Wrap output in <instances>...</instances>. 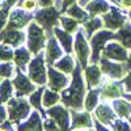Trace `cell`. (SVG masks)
Wrapping results in <instances>:
<instances>
[{"instance_id":"1","label":"cell","mask_w":131,"mask_h":131,"mask_svg":"<svg viewBox=\"0 0 131 131\" xmlns=\"http://www.w3.org/2000/svg\"><path fill=\"white\" fill-rule=\"evenodd\" d=\"M81 70V66H76L70 85L60 92L62 102L71 110H84V101L86 96V80L84 81L83 79Z\"/></svg>"},{"instance_id":"2","label":"cell","mask_w":131,"mask_h":131,"mask_svg":"<svg viewBox=\"0 0 131 131\" xmlns=\"http://www.w3.org/2000/svg\"><path fill=\"white\" fill-rule=\"evenodd\" d=\"M46 34H47L46 30L36 20H33L26 26V45L33 55L39 54L42 51V49L45 47V43L47 39Z\"/></svg>"},{"instance_id":"3","label":"cell","mask_w":131,"mask_h":131,"mask_svg":"<svg viewBox=\"0 0 131 131\" xmlns=\"http://www.w3.org/2000/svg\"><path fill=\"white\" fill-rule=\"evenodd\" d=\"M5 105L9 112V121L15 125H18L21 121L28 119V117L31 114V104L24 97L16 96L15 98H10Z\"/></svg>"},{"instance_id":"4","label":"cell","mask_w":131,"mask_h":131,"mask_svg":"<svg viewBox=\"0 0 131 131\" xmlns=\"http://www.w3.org/2000/svg\"><path fill=\"white\" fill-rule=\"evenodd\" d=\"M112 39H115V31L110 29H100L91 37V59L89 63H98L101 58V52L105 49L106 43Z\"/></svg>"},{"instance_id":"5","label":"cell","mask_w":131,"mask_h":131,"mask_svg":"<svg viewBox=\"0 0 131 131\" xmlns=\"http://www.w3.org/2000/svg\"><path fill=\"white\" fill-rule=\"evenodd\" d=\"M46 57L42 52L34 55L28 66V75L38 86L47 85V68H46Z\"/></svg>"},{"instance_id":"6","label":"cell","mask_w":131,"mask_h":131,"mask_svg":"<svg viewBox=\"0 0 131 131\" xmlns=\"http://www.w3.org/2000/svg\"><path fill=\"white\" fill-rule=\"evenodd\" d=\"M75 34L76 36H75V42H73V50H75V54H76V59L79 60L83 70H85L88 67L91 54H92L91 43H88V41H86L88 37H86L83 26L76 31Z\"/></svg>"},{"instance_id":"7","label":"cell","mask_w":131,"mask_h":131,"mask_svg":"<svg viewBox=\"0 0 131 131\" xmlns=\"http://www.w3.org/2000/svg\"><path fill=\"white\" fill-rule=\"evenodd\" d=\"M59 18H60L59 9L55 5L41 8L34 15V20L46 30L47 34H52L54 33V28L59 25Z\"/></svg>"},{"instance_id":"8","label":"cell","mask_w":131,"mask_h":131,"mask_svg":"<svg viewBox=\"0 0 131 131\" xmlns=\"http://www.w3.org/2000/svg\"><path fill=\"white\" fill-rule=\"evenodd\" d=\"M12 83H13L15 92H16L17 97L30 96L33 92L37 89V86H38L34 81L29 78V75L26 76L24 73V71L20 70V68L16 70V73H15V78H13Z\"/></svg>"},{"instance_id":"9","label":"cell","mask_w":131,"mask_h":131,"mask_svg":"<svg viewBox=\"0 0 131 131\" xmlns=\"http://www.w3.org/2000/svg\"><path fill=\"white\" fill-rule=\"evenodd\" d=\"M100 66H101V70H102L104 75H106L112 80H122L128 72L126 63L115 62V60L102 58V57L100 59Z\"/></svg>"},{"instance_id":"10","label":"cell","mask_w":131,"mask_h":131,"mask_svg":"<svg viewBox=\"0 0 131 131\" xmlns=\"http://www.w3.org/2000/svg\"><path fill=\"white\" fill-rule=\"evenodd\" d=\"M33 20H34V16H31L30 12H28V10L20 7L12 8L9 12L7 26L4 29H23L24 26H28Z\"/></svg>"},{"instance_id":"11","label":"cell","mask_w":131,"mask_h":131,"mask_svg":"<svg viewBox=\"0 0 131 131\" xmlns=\"http://www.w3.org/2000/svg\"><path fill=\"white\" fill-rule=\"evenodd\" d=\"M68 75L58 70L55 66H49L47 67V86L54 91L62 92L70 85Z\"/></svg>"},{"instance_id":"12","label":"cell","mask_w":131,"mask_h":131,"mask_svg":"<svg viewBox=\"0 0 131 131\" xmlns=\"http://www.w3.org/2000/svg\"><path fill=\"white\" fill-rule=\"evenodd\" d=\"M101 57L102 58H107V59H112L115 62H123L126 63L128 59V50L122 45L119 41H109L106 43L105 49L101 52Z\"/></svg>"},{"instance_id":"13","label":"cell","mask_w":131,"mask_h":131,"mask_svg":"<svg viewBox=\"0 0 131 131\" xmlns=\"http://www.w3.org/2000/svg\"><path fill=\"white\" fill-rule=\"evenodd\" d=\"M46 113H47V117L52 118L55 121L60 130H67V128H71V112L67 110V106L64 104L60 105V104H57L49 109H46Z\"/></svg>"},{"instance_id":"14","label":"cell","mask_w":131,"mask_h":131,"mask_svg":"<svg viewBox=\"0 0 131 131\" xmlns=\"http://www.w3.org/2000/svg\"><path fill=\"white\" fill-rule=\"evenodd\" d=\"M102 20H104V25L106 29L117 31L127 23V16L122 10H119L117 8H112L109 12L102 15Z\"/></svg>"},{"instance_id":"15","label":"cell","mask_w":131,"mask_h":131,"mask_svg":"<svg viewBox=\"0 0 131 131\" xmlns=\"http://www.w3.org/2000/svg\"><path fill=\"white\" fill-rule=\"evenodd\" d=\"M66 51L63 50L62 45L59 43L58 38L55 36H50L46 43V51H45V57H46V62L49 66H54L57 60H59L63 54Z\"/></svg>"},{"instance_id":"16","label":"cell","mask_w":131,"mask_h":131,"mask_svg":"<svg viewBox=\"0 0 131 131\" xmlns=\"http://www.w3.org/2000/svg\"><path fill=\"white\" fill-rule=\"evenodd\" d=\"M26 42V34L23 29H3L2 43L10 47H20Z\"/></svg>"},{"instance_id":"17","label":"cell","mask_w":131,"mask_h":131,"mask_svg":"<svg viewBox=\"0 0 131 131\" xmlns=\"http://www.w3.org/2000/svg\"><path fill=\"white\" fill-rule=\"evenodd\" d=\"M71 128H93V118L88 110H71Z\"/></svg>"},{"instance_id":"18","label":"cell","mask_w":131,"mask_h":131,"mask_svg":"<svg viewBox=\"0 0 131 131\" xmlns=\"http://www.w3.org/2000/svg\"><path fill=\"white\" fill-rule=\"evenodd\" d=\"M85 72V80H86V85L89 89H97L98 85L102 81V70L101 66L98 63H89L88 67L84 70Z\"/></svg>"},{"instance_id":"19","label":"cell","mask_w":131,"mask_h":131,"mask_svg":"<svg viewBox=\"0 0 131 131\" xmlns=\"http://www.w3.org/2000/svg\"><path fill=\"white\" fill-rule=\"evenodd\" d=\"M117 80H109L107 83L104 84V86L101 88V100L106 101H113L115 98H121L123 97V94L126 93L123 86L119 84V83H115Z\"/></svg>"},{"instance_id":"20","label":"cell","mask_w":131,"mask_h":131,"mask_svg":"<svg viewBox=\"0 0 131 131\" xmlns=\"http://www.w3.org/2000/svg\"><path fill=\"white\" fill-rule=\"evenodd\" d=\"M94 117L101 121L104 125L106 126H112V123L117 119V113L114 112V107L113 105L110 106L107 102H102V104H98L97 107L94 109Z\"/></svg>"},{"instance_id":"21","label":"cell","mask_w":131,"mask_h":131,"mask_svg":"<svg viewBox=\"0 0 131 131\" xmlns=\"http://www.w3.org/2000/svg\"><path fill=\"white\" fill-rule=\"evenodd\" d=\"M59 26L60 25L54 28V36L58 38V41L62 45L63 50L66 51V54H72V51H73V42H75L73 41V36L71 34V33L66 31L63 28L60 29Z\"/></svg>"},{"instance_id":"22","label":"cell","mask_w":131,"mask_h":131,"mask_svg":"<svg viewBox=\"0 0 131 131\" xmlns=\"http://www.w3.org/2000/svg\"><path fill=\"white\" fill-rule=\"evenodd\" d=\"M112 8V4L107 0H88V3H85V9L88 10L91 16L105 15Z\"/></svg>"},{"instance_id":"23","label":"cell","mask_w":131,"mask_h":131,"mask_svg":"<svg viewBox=\"0 0 131 131\" xmlns=\"http://www.w3.org/2000/svg\"><path fill=\"white\" fill-rule=\"evenodd\" d=\"M31 55L33 54L28 47H24V46L16 47L15 49V58H13V62L16 64V67L25 71L28 68L30 60H31Z\"/></svg>"},{"instance_id":"24","label":"cell","mask_w":131,"mask_h":131,"mask_svg":"<svg viewBox=\"0 0 131 131\" xmlns=\"http://www.w3.org/2000/svg\"><path fill=\"white\" fill-rule=\"evenodd\" d=\"M18 130H42L43 128V122H42V118L39 114V110L31 112V114L28 117V119L24 123H18L17 125Z\"/></svg>"},{"instance_id":"25","label":"cell","mask_w":131,"mask_h":131,"mask_svg":"<svg viewBox=\"0 0 131 131\" xmlns=\"http://www.w3.org/2000/svg\"><path fill=\"white\" fill-rule=\"evenodd\" d=\"M112 105L114 107V112L117 115L122 119L130 118L131 115V100H125V98H115L112 101Z\"/></svg>"},{"instance_id":"26","label":"cell","mask_w":131,"mask_h":131,"mask_svg":"<svg viewBox=\"0 0 131 131\" xmlns=\"http://www.w3.org/2000/svg\"><path fill=\"white\" fill-rule=\"evenodd\" d=\"M104 25V20L102 17H98V16H91L88 20L83 24V29L85 31V34L88 38H91L96 31H98L100 29H102Z\"/></svg>"},{"instance_id":"27","label":"cell","mask_w":131,"mask_h":131,"mask_svg":"<svg viewBox=\"0 0 131 131\" xmlns=\"http://www.w3.org/2000/svg\"><path fill=\"white\" fill-rule=\"evenodd\" d=\"M64 13L67 15V16H70V17H72V18H75V20H78L79 23H81V24H84L85 21L91 17V15L88 13V10L83 9V8L78 4V2L73 3V4H71L67 9L64 10Z\"/></svg>"},{"instance_id":"28","label":"cell","mask_w":131,"mask_h":131,"mask_svg":"<svg viewBox=\"0 0 131 131\" xmlns=\"http://www.w3.org/2000/svg\"><path fill=\"white\" fill-rule=\"evenodd\" d=\"M54 66H55L58 70H60L62 72L67 73V75H72L75 68H76V62H75V59L71 54H66V55H63L59 60H57Z\"/></svg>"},{"instance_id":"29","label":"cell","mask_w":131,"mask_h":131,"mask_svg":"<svg viewBox=\"0 0 131 131\" xmlns=\"http://www.w3.org/2000/svg\"><path fill=\"white\" fill-rule=\"evenodd\" d=\"M62 101V94L58 91H54L51 88H45L43 92V97H42V105L43 109H49L54 105H57Z\"/></svg>"},{"instance_id":"30","label":"cell","mask_w":131,"mask_h":131,"mask_svg":"<svg viewBox=\"0 0 131 131\" xmlns=\"http://www.w3.org/2000/svg\"><path fill=\"white\" fill-rule=\"evenodd\" d=\"M115 39L121 42L127 50H131V23L127 21L121 29L115 31Z\"/></svg>"},{"instance_id":"31","label":"cell","mask_w":131,"mask_h":131,"mask_svg":"<svg viewBox=\"0 0 131 131\" xmlns=\"http://www.w3.org/2000/svg\"><path fill=\"white\" fill-rule=\"evenodd\" d=\"M100 97H101V89L96 91L91 89L85 96V101H84V109L88 112H93L97 107V105L100 104Z\"/></svg>"},{"instance_id":"32","label":"cell","mask_w":131,"mask_h":131,"mask_svg":"<svg viewBox=\"0 0 131 131\" xmlns=\"http://www.w3.org/2000/svg\"><path fill=\"white\" fill-rule=\"evenodd\" d=\"M59 25L66 30V31H68L71 33V34H73V33H76L79 29H80V23L78 20H75L70 16H60L59 18Z\"/></svg>"},{"instance_id":"33","label":"cell","mask_w":131,"mask_h":131,"mask_svg":"<svg viewBox=\"0 0 131 131\" xmlns=\"http://www.w3.org/2000/svg\"><path fill=\"white\" fill-rule=\"evenodd\" d=\"M15 86L13 83L9 79H3L2 85H0V93H2V104H7L13 96Z\"/></svg>"},{"instance_id":"34","label":"cell","mask_w":131,"mask_h":131,"mask_svg":"<svg viewBox=\"0 0 131 131\" xmlns=\"http://www.w3.org/2000/svg\"><path fill=\"white\" fill-rule=\"evenodd\" d=\"M43 92H45V86H38V88L29 96V101H30L31 106L36 107L37 110H39V112H41V109L43 107V105H42Z\"/></svg>"},{"instance_id":"35","label":"cell","mask_w":131,"mask_h":131,"mask_svg":"<svg viewBox=\"0 0 131 131\" xmlns=\"http://www.w3.org/2000/svg\"><path fill=\"white\" fill-rule=\"evenodd\" d=\"M15 71L16 68L12 62H2V64H0V76H2V79H10Z\"/></svg>"},{"instance_id":"36","label":"cell","mask_w":131,"mask_h":131,"mask_svg":"<svg viewBox=\"0 0 131 131\" xmlns=\"http://www.w3.org/2000/svg\"><path fill=\"white\" fill-rule=\"evenodd\" d=\"M0 58H2V62H12L15 58V50L10 46L2 43V55H0Z\"/></svg>"},{"instance_id":"37","label":"cell","mask_w":131,"mask_h":131,"mask_svg":"<svg viewBox=\"0 0 131 131\" xmlns=\"http://www.w3.org/2000/svg\"><path fill=\"white\" fill-rule=\"evenodd\" d=\"M18 7L31 13L37 9V7H39V4L37 0H18Z\"/></svg>"},{"instance_id":"38","label":"cell","mask_w":131,"mask_h":131,"mask_svg":"<svg viewBox=\"0 0 131 131\" xmlns=\"http://www.w3.org/2000/svg\"><path fill=\"white\" fill-rule=\"evenodd\" d=\"M112 127L114 130H130L131 125H130V122L122 121V119H115V121L112 123Z\"/></svg>"},{"instance_id":"39","label":"cell","mask_w":131,"mask_h":131,"mask_svg":"<svg viewBox=\"0 0 131 131\" xmlns=\"http://www.w3.org/2000/svg\"><path fill=\"white\" fill-rule=\"evenodd\" d=\"M43 130H47V131H52V130H60L59 125L54 121L52 118H47L45 119V122H43Z\"/></svg>"},{"instance_id":"40","label":"cell","mask_w":131,"mask_h":131,"mask_svg":"<svg viewBox=\"0 0 131 131\" xmlns=\"http://www.w3.org/2000/svg\"><path fill=\"white\" fill-rule=\"evenodd\" d=\"M122 85H123V89H125V92L127 94L131 93V70L127 72V75L122 79Z\"/></svg>"},{"instance_id":"41","label":"cell","mask_w":131,"mask_h":131,"mask_svg":"<svg viewBox=\"0 0 131 131\" xmlns=\"http://www.w3.org/2000/svg\"><path fill=\"white\" fill-rule=\"evenodd\" d=\"M118 5L125 10H131V0H118Z\"/></svg>"},{"instance_id":"42","label":"cell","mask_w":131,"mask_h":131,"mask_svg":"<svg viewBox=\"0 0 131 131\" xmlns=\"http://www.w3.org/2000/svg\"><path fill=\"white\" fill-rule=\"evenodd\" d=\"M41 8H46V7H52L55 5V0H37Z\"/></svg>"},{"instance_id":"43","label":"cell","mask_w":131,"mask_h":131,"mask_svg":"<svg viewBox=\"0 0 131 131\" xmlns=\"http://www.w3.org/2000/svg\"><path fill=\"white\" fill-rule=\"evenodd\" d=\"M16 4H18V0H3V7L12 9Z\"/></svg>"},{"instance_id":"44","label":"cell","mask_w":131,"mask_h":131,"mask_svg":"<svg viewBox=\"0 0 131 131\" xmlns=\"http://www.w3.org/2000/svg\"><path fill=\"white\" fill-rule=\"evenodd\" d=\"M76 2H79V0H62V10L64 12L66 9H67L71 4L76 3Z\"/></svg>"},{"instance_id":"45","label":"cell","mask_w":131,"mask_h":131,"mask_svg":"<svg viewBox=\"0 0 131 131\" xmlns=\"http://www.w3.org/2000/svg\"><path fill=\"white\" fill-rule=\"evenodd\" d=\"M126 66H127V68H128V71L131 70V52L128 54V59H127V62H126Z\"/></svg>"},{"instance_id":"46","label":"cell","mask_w":131,"mask_h":131,"mask_svg":"<svg viewBox=\"0 0 131 131\" xmlns=\"http://www.w3.org/2000/svg\"><path fill=\"white\" fill-rule=\"evenodd\" d=\"M128 20H130V23H131V10H128Z\"/></svg>"},{"instance_id":"47","label":"cell","mask_w":131,"mask_h":131,"mask_svg":"<svg viewBox=\"0 0 131 131\" xmlns=\"http://www.w3.org/2000/svg\"><path fill=\"white\" fill-rule=\"evenodd\" d=\"M128 122H130V125H131V115H130V118H128Z\"/></svg>"},{"instance_id":"48","label":"cell","mask_w":131,"mask_h":131,"mask_svg":"<svg viewBox=\"0 0 131 131\" xmlns=\"http://www.w3.org/2000/svg\"><path fill=\"white\" fill-rule=\"evenodd\" d=\"M128 98H130V100H131V93H128Z\"/></svg>"},{"instance_id":"49","label":"cell","mask_w":131,"mask_h":131,"mask_svg":"<svg viewBox=\"0 0 131 131\" xmlns=\"http://www.w3.org/2000/svg\"><path fill=\"white\" fill-rule=\"evenodd\" d=\"M83 2H84V3H88V0H83Z\"/></svg>"}]
</instances>
